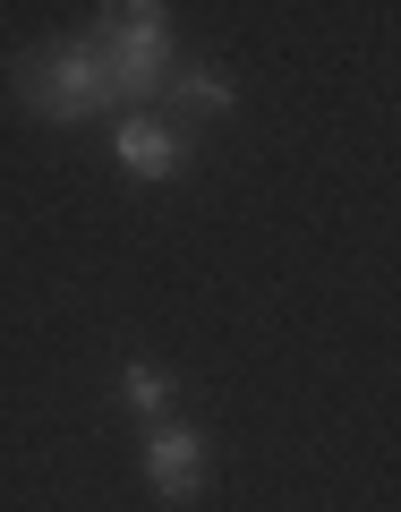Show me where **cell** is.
Listing matches in <instances>:
<instances>
[{"label":"cell","mask_w":401,"mask_h":512,"mask_svg":"<svg viewBox=\"0 0 401 512\" xmlns=\"http://www.w3.org/2000/svg\"><path fill=\"white\" fill-rule=\"evenodd\" d=\"M86 52H94V69H103L111 103H146V94H163V69H171L163 9H103V26H94Z\"/></svg>","instance_id":"1"},{"label":"cell","mask_w":401,"mask_h":512,"mask_svg":"<svg viewBox=\"0 0 401 512\" xmlns=\"http://www.w3.org/2000/svg\"><path fill=\"white\" fill-rule=\"evenodd\" d=\"M18 94H26V111H43V120H86V111L111 103L86 43H35V52L18 60Z\"/></svg>","instance_id":"2"},{"label":"cell","mask_w":401,"mask_h":512,"mask_svg":"<svg viewBox=\"0 0 401 512\" xmlns=\"http://www.w3.org/2000/svg\"><path fill=\"white\" fill-rule=\"evenodd\" d=\"M120 171H128V180H171V171H180V128L128 111V120H120Z\"/></svg>","instance_id":"3"},{"label":"cell","mask_w":401,"mask_h":512,"mask_svg":"<svg viewBox=\"0 0 401 512\" xmlns=\"http://www.w3.org/2000/svg\"><path fill=\"white\" fill-rule=\"evenodd\" d=\"M146 470H154V487H163L171 504H188V495H197V478H205V453H197V436H188V427H163V436L146 444Z\"/></svg>","instance_id":"4"},{"label":"cell","mask_w":401,"mask_h":512,"mask_svg":"<svg viewBox=\"0 0 401 512\" xmlns=\"http://www.w3.org/2000/svg\"><path fill=\"white\" fill-rule=\"evenodd\" d=\"M163 111H171L163 128H180V120H214V111H231V86H222L214 69H180V77L163 86Z\"/></svg>","instance_id":"5"},{"label":"cell","mask_w":401,"mask_h":512,"mask_svg":"<svg viewBox=\"0 0 401 512\" xmlns=\"http://www.w3.org/2000/svg\"><path fill=\"white\" fill-rule=\"evenodd\" d=\"M128 410H146V419L171 410V376H163V367H146V359L128 367Z\"/></svg>","instance_id":"6"}]
</instances>
